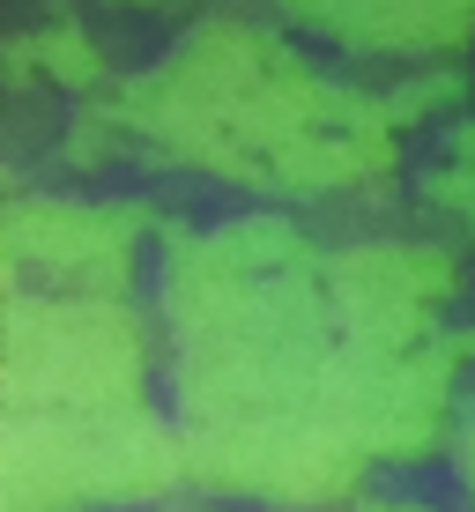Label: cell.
Listing matches in <instances>:
<instances>
[{"mask_svg":"<svg viewBox=\"0 0 475 512\" xmlns=\"http://www.w3.org/2000/svg\"><path fill=\"white\" fill-rule=\"evenodd\" d=\"M461 461H468V490H475V431H468V446H461Z\"/></svg>","mask_w":475,"mask_h":512,"instance_id":"7","label":"cell"},{"mask_svg":"<svg viewBox=\"0 0 475 512\" xmlns=\"http://www.w3.org/2000/svg\"><path fill=\"white\" fill-rule=\"evenodd\" d=\"M8 275H15V290L119 297V282H127V223L75 208V201H15L8 208Z\"/></svg>","mask_w":475,"mask_h":512,"instance_id":"5","label":"cell"},{"mask_svg":"<svg viewBox=\"0 0 475 512\" xmlns=\"http://www.w3.org/2000/svg\"><path fill=\"white\" fill-rule=\"evenodd\" d=\"M305 23L334 30L349 45H379V52H424L453 45L475 23V0H283Z\"/></svg>","mask_w":475,"mask_h":512,"instance_id":"6","label":"cell"},{"mask_svg":"<svg viewBox=\"0 0 475 512\" xmlns=\"http://www.w3.org/2000/svg\"><path fill=\"white\" fill-rule=\"evenodd\" d=\"M164 320L186 446L297 431L349 438L342 394L357 364L342 342L334 282L283 223H231L186 238L164 275Z\"/></svg>","mask_w":475,"mask_h":512,"instance_id":"1","label":"cell"},{"mask_svg":"<svg viewBox=\"0 0 475 512\" xmlns=\"http://www.w3.org/2000/svg\"><path fill=\"white\" fill-rule=\"evenodd\" d=\"M127 119L164 149L260 186H349L386 164V119L327 90L297 52L253 30H201L164 75L127 97Z\"/></svg>","mask_w":475,"mask_h":512,"instance_id":"2","label":"cell"},{"mask_svg":"<svg viewBox=\"0 0 475 512\" xmlns=\"http://www.w3.org/2000/svg\"><path fill=\"white\" fill-rule=\"evenodd\" d=\"M149 342L119 297L8 290V409H134Z\"/></svg>","mask_w":475,"mask_h":512,"instance_id":"4","label":"cell"},{"mask_svg":"<svg viewBox=\"0 0 475 512\" xmlns=\"http://www.w3.org/2000/svg\"><path fill=\"white\" fill-rule=\"evenodd\" d=\"M379 512H394V505H379Z\"/></svg>","mask_w":475,"mask_h":512,"instance_id":"8","label":"cell"},{"mask_svg":"<svg viewBox=\"0 0 475 512\" xmlns=\"http://www.w3.org/2000/svg\"><path fill=\"white\" fill-rule=\"evenodd\" d=\"M8 512H82L156 498L186 475V438L134 409H8Z\"/></svg>","mask_w":475,"mask_h":512,"instance_id":"3","label":"cell"}]
</instances>
